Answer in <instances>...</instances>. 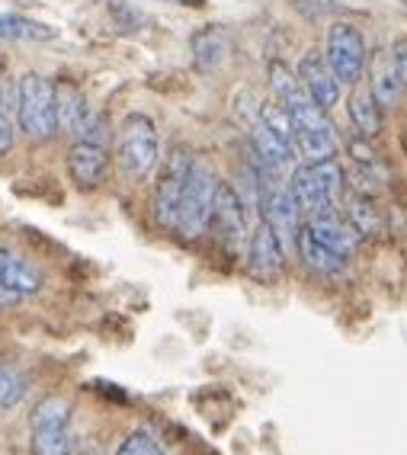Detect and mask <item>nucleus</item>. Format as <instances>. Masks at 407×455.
<instances>
[{"mask_svg":"<svg viewBox=\"0 0 407 455\" xmlns=\"http://www.w3.org/2000/svg\"><path fill=\"white\" fill-rule=\"evenodd\" d=\"M347 148H350L353 167H356L359 177H366L369 183H375V180L385 177V161H382V155L375 151L372 139H366V135H356V139H353Z\"/></svg>","mask_w":407,"mask_h":455,"instance_id":"4be33fe9","label":"nucleus"},{"mask_svg":"<svg viewBox=\"0 0 407 455\" xmlns=\"http://www.w3.org/2000/svg\"><path fill=\"white\" fill-rule=\"evenodd\" d=\"M17 123L29 141H52L58 135L55 123V84L29 71L17 84Z\"/></svg>","mask_w":407,"mask_h":455,"instance_id":"f03ea898","label":"nucleus"},{"mask_svg":"<svg viewBox=\"0 0 407 455\" xmlns=\"http://www.w3.org/2000/svg\"><path fill=\"white\" fill-rule=\"evenodd\" d=\"M13 141H17V129H13V123H10V113L4 109V103H0V157L10 155Z\"/></svg>","mask_w":407,"mask_h":455,"instance_id":"bb28decb","label":"nucleus"},{"mask_svg":"<svg viewBox=\"0 0 407 455\" xmlns=\"http://www.w3.org/2000/svg\"><path fill=\"white\" fill-rule=\"evenodd\" d=\"M68 420H71V404L65 398H58V395L42 398L36 404L33 417H29L33 427H68Z\"/></svg>","mask_w":407,"mask_h":455,"instance_id":"b1692460","label":"nucleus"},{"mask_svg":"<svg viewBox=\"0 0 407 455\" xmlns=\"http://www.w3.org/2000/svg\"><path fill=\"white\" fill-rule=\"evenodd\" d=\"M324 58H327V65L334 68L340 84H350L353 87V84L363 81L369 55H366V39L359 33V26L347 23V20H337V23L327 29Z\"/></svg>","mask_w":407,"mask_h":455,"instance_id":"0eeeda50","label":"nucleus"},{"mask_svg":"<svg viewBox=\"0 0 407 455\" xmlns=\"http://www.w3.org/2000/svg\"><path fill=\"white\" fill-rule=\"evenodd\" d=\"M391 61H395L401 81H404V87H407V39H398L391 45Z\"/></svg>","mask_w":407,"mask_h":455,"instance_id":"cd10ccee","label":"nucleus"},{"mask_svg":"<svg viewBox=\"0 0 407 455\" xmlns=\"http://www.w3.org/2000/svg\"><path fill=\"white\" fill-rule=\"evenodd\" d=\"M247 205L241 203V196L231 183H219L215 189V209H212V221L219 237L228 247H241L247 244Z\"/></svg>","mask_w":407,"mask_h":455,"instance_id":"ddd939ff","label":"nucleus"},{"mask_svg":"<svg viewBox=\"0 0 407 455\" xmlns=\"http://www.w3.org/2000/svg\"><path fill=\"white\" fill-rule=\"evenodd\" d=\"M292 116V139H295V151H299L305 161H327V157H337V129L331 125L327 113L321 106L308 103L292 106L289 109Z\"/></svg>","mask_w":407,"mask_h":455,"instance_id":"423d86ee","label":"nucleus"},{"mask_svg":"<svg viewBox=\"0 0 407 455\" xmlns=\"http://www.w3.org/2000/svg\"><path fill=\"white\" fill-rule=\"evenodd\" d=\"M116 455H164V449L157 446V439L145 430H135L123 439V446L116 449Z\"/></svg>","mask_w":407,"mask_h":455,"instance_id":"a878e982","label":"nucleus"},{"mask_svg":"<svg viewBox=\"0 0 407 455\" xmlns=\"http://www.w3.org/2000/svg\"><path fill=\"white\" fill-rule=\"evenodd\" d=\"M189 49H193L196 68L209 71V68L219 65L221 58H225V52H228V36L221 33L219 26H205V29H199V33L189 39Z\"/></svg>","mask_w":407,"mask_h":455,"instance_id":"aec40b11","label":"nucleus"},{"mask_svg":"<svg viewBox=\"0 0 407 455\" xmlns=\"http://www.w3.org/2000/svg\"><path fill=\"white\" fill-rule=\"evenodd\" d=\"M305 228L311 231V237L318 241V244H324L327 251L340 253V257H347L350 260L353 253H356L359 247V231L350 225V219L343 215L337 205H327V209H318V212H308L305 215Z\"/></svg>","mask_w":407,"mask_h":455,"instance_id":"6e6552de","label":"nucleus"},{"mask_svg":"<svg viewBox=\"0 0 407 455\" xmlns=\"http://www.w3.org/2000/svg\"><path fill=\"white\" fill-rule=\"evenodd\" d=\"M189 167H193V151L187 145H173L171 155L161 157L155 196H151V215H155L157 228H164V231L177 228L180 196H183V187H187Z\"/></svg>","mask_w":407,"mask_h":455,"instance_id":"39448f33","label":"nucleus"},{"mask_svg":"<svg viewBox=\"0 0 407 455\" xmlns=\"http://www.w3.org/2000/svg\"><path fill=\"white\" fill-rule=\"evenodd\" d=\"M285 247L279 241V235L267 221H257L251 231V241H247V273L260 283H273V279L283 276L285 269Z\"/></svg>","mask_w":407,"mask_h":455,"instance_id":"1a4fd4ad","label":"nucleus"},{"mask_svg":"<svg viewBox=\"0 0 407 455\" xmlns=\"http://www.w3.org/2000/svg\"><path fill=\"white\" fill-rule=\"evenodd\" d=\"M68 177L77 189H97L109 171V145L93 139H74L68 148Z\"/></svg>","mask_w":407,"mask_h":455,"instance_id":"9b49d317","label":"nucleus"},{"mask_svg":"<svg viewBox=\"0 0 407 455\" xmlns=\"http://www.w3.org/2000/svg\"><path fill=\"white\" fill-rule=\"evenodd\" d=\"M285 187L295 196L301 215H308V212L337 205V199L343 193V171L334 157H327V161H301Z\"/></svg>","mask_w":407,"mask_h":455,"instance_id":"20e7f679","label":"nucleus"},{"mask_svg":"<svg viewBox=\"0 0 407 455\" xmlns=\"http://www.w3.org/2000/svg\"><path fill=\"white\" fill-rule=\"evenodd\" d=\"M347 113H350V123L359 135H366V139H375L379 132H382V109L375 106V100L369 97V90L363 93H353L347 100Z\"/></svg>","mask_w":407,"mask_h":455,"instance_id":"412c9836","label":"nucleus"},{"mask_svg":"<svg viewBox=\"0 0 407 455\" xmlns=\"http://www.w3.org/2000/svg\"><path fill=\"white\" fill-rule=\"evenodd\" d=\"M0 289L10 292L13 299H26V295L42 292V273L26 263L23 257H17L13 251L0 247Z\"/></svg>","mask_w":407,"mask_h":455,"instance_id":"2eb2a0df","label":"nucleus"},{"mask_svg":"<svg viewBox=\"0 0 407 455\" xmlns=\"http://www.w3.org/2000/svg\"><path fill=\"white\" fill-rule=\"evenodd\" d=\"M29 449H33V455H71L74 439L68 427H33Z\"/></svg>","mask_w":407,"mask_h":455,"instance_id":"5701e85b","label":"nucleus"},{"mask_svg":"<svg viewBox=\"0 0 407 455\" xmlns=\"http://www.w3.org/2000/svg\"><path fill=\"white\" fill-rule=\"evenodd\" d=\"M58 29L49 23H39L23 13H0V39L4 42H52Z\"/></svg>","mask_w":407,"mask_h":455,"instance_id":"6ab92c4d","label":"nucleus"},{"mask_svg":"<svg viewBox=\"0 0 407 455\" xmlns=\"http://www.w3.org/2000/svg\"><path fill=\"white\" fill-rule=\"evenodd\" d=\"M343 215L350 219V225L359 231V237H375L382 235V212L375 205V193H366V189H353L347 196V209Z\"/></svg>","mask_w":407,"mask_h":455,"instance_id":"a211bd4d","label":"nucleus"},{"mask_svg":"<svg viewBox=\"0 0 407 455\" xmlns=\"http://www.w3.org/2000/svg\"><path fill=\"white\" fill-rule=\"evenodd\" d=\"M90 106L87 97H84V90L71 81H58L55 84V123L58 132H65V135H81L84 125L90 123Z\"/></svg>","mask_w":407,"mask_h":455,"instance_id":"4468645a","label":"nucleus"},{"mask_svg":"<svg viewBox=\"0 0 407 455\" xmlns=\"http://www.w3.org/2000/svg\"><path fill=\"white\" fill-rule=\"evenodd\" d=\"M116 161L129 180H145L161 161V135L151 116L129 113L116 135Z\"/></svg>","mask_w":407,"mask_h":455,"instance_id":"f257e3e1","label":"nucleus"},{"mask_svg":"<svg viewBox=\"0 0 407 455\" xmlns=\"http://www.w3.org/2000/svg\"><path fill=\"white\" fill-rule=\"evenodd\" d=\"M215 189H219V177L205 161L193 157V167H189L187 187L180 196V209H177V235H183L187 241H196L199 235H205V228L212 221L215 209Z\"/></svg>","mask_w":407,"mask_h":455,"instance_id":"7ed1b4c3","label":"nucleus"},{"mask_svg":"<svg viewBox=\"0 0 407 455\" xmlns=\"http://www.w3.org/2000/svg\"><path fill=\"white\" fill-rule=\"evenodd\" d=\"M260 219L267 221L273 231L279 235L285 251L295 247V235H299V219L301 209L295 203V196L289 193V187H276V183H263L260 189Z\"/></svg>","mask_w":407,"mask_h":455,"instance_id":"9d476101","label":"nucleus"},{"mask_svg":"<svg viewBox=\"0 0 407 455\" xmlns=\"http://www.w3.org/2000/svg\"><path fill=\"white\" fill-rule=\"evenodd\" d=\"M26 398V375L0 363V411H10Z\"/></svg>","mask_w":407,"mask_h":455,"instance_id":"393cba45","label":"nucleus"},{"mask_svg":"<svg viewBox=\"0 0 407 455\" xmlns=\"http://www.w3.org/2000/svg\"><path fill=\"white\" fill-rule=\"evenodd\" d=\"M369 97L375 100V106L388 113L398 106V100L404 97V81H401L398 68L391 61V52H382L369 68Z\"/></svg>","mask_w":407,"mask_h":455,"instance_id":"dca6fc26","label":"nucleus"},{"mask_svg":"<svg viewBox=\"0 0 407 455\" xmlns=\"http://www.w3.org/2000/svg\"><path fill=\"white\" fill-rule=\"evenodd\" d=\"M299 81L305 87V93L311 97V103L321 106V109H334L340 103V87L343 84L337 81L334 68L327 65V58L321 52H305L299 61Z\"/></svg>","mask_w":407,"mask_h":455,"instance_id":"f8f14e48","label":"nucleus"},{"mask_svg":"<svg viewBox=\"0 0 407 455\" xmlns=\"http://www.w3.org/2000/svg\"><path fill=\"white\" fill-rule=\"evenodd\" d=\"M295 251H299V260L305 263L311 273H318V276H340V273H347V263H350L347 257H340V253L327 251L324 244H318L305 225H301L299 235H295Z\"/></svg>","mask_w":407,"mask_h":455,"instance_id":"f3484780","label":"nucleus"}]
</instances>
